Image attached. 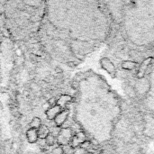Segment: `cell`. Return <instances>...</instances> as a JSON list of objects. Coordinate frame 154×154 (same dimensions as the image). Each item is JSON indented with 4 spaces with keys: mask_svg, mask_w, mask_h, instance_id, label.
<instances>
[{
    "mask_svg": "<svg viewBox=\"0 0 154 154\" xmlns=\"http://www.w3.org/2000/svg\"><path fill=\"white\" fill-rule=\"evenodd\" d=\"M26 137H27V141L30 143H35L38 141V139H39L38 138L37 130L30 128L27 131V133H26Z\"/></svg>",
    "mask_w": 154,
    "mask_h": 154,
    "instance_id": "7",
    "label": "cell"
},
{
    "mask_svg": "<svg viewBox=\"0 0 154 154\" xmlns=\"http://www.w3.org/2000/svg\"><path fill=\"white\" fill-rule=\"evenodd\" d=\"M45 140V143H46L48 146H52L54 144V142H55L56 139H55V136L53 135L52 133H50V134L47 136L46 138L44 139Z\"/></svg>",
    "mask_w": 154,
    "mask_h": 154,
    "instance_id": "12",
    "label": "cell"
},
{
    "mask_svg": "<svg viewBox=\"0 0 154 154\" xmlns=\"http://www.w3.org/2000/svg\"><path fill=\"white\" fill-rule=\"evenodd\" d=\"M71 100H72V97H71L69 95H61V96H60V98L58 99L56 105H59V106L62 109V108L64 107L68 102H70Z\"/></svg>",
    "mask_w": 154,
    "mask_h": 154,
    "instance_id": "8",
    "label": "cell"
},
{
    "mask_svg": "<svg viewBox=\"0 0 154 154\" xmlns=\"http://www.w3.org/2000/svg\"><path fill=\"white\" fill-rule=\"evenodd\" d=\"M70 142L72 147H76L77 145H81L84 142H86V135L83 133H78L71 138Z\"/></svg>",
    "mask_w": 154,
    "mask_h": 154,
    "instance_id": "5",
    "label": "cell"
},
{
    "mask_svg": "<svg viewBox=\"0 0 154 154\" xmlns=\"http://www.w3.org/2000/svg\"><path fill=\"white\" fill-rule=\"evenodd\" d=\"M151 60H152V58H147L145 59L142 62V64L140 66V69L138 71V74H137V77L139 78L142 77L145 75V73L147 72V68H148V66L151 64Z\"/></svg>",
    "mask_w": 154,
    "mask_h": 154,
    "instance_id": "4",
    "label": "cell"
},
{
    "mask_svg": "<svg viewBox=\"0 0 154 154\" xmlns=\"http://www.w3.org/2000/svg\"><path fill=\"white\" fill-rule=\"evenodd\" d=\"M37 133L39 139H45L50 134V130L45 124H42L37 129Z\"/></svg>",
    "mask_w": 154,
    "mask_h": 154,
    "instance_id": "9",
    "label": "cell"
},
{
    "mask_svg": "<svg viewBox=\"0 0 154 154\" xmlns=\"http://www.w3.org/2000/svg\"><path fill=\"white\" fill-rule=\"evenodd\" d=\"M59 142L62 143V145L68 144V142L71 141L72 135H71V131L69 129H62L60 133H59Z\"/></svg>",
    "mask_w": 154,
    "mask_h": 154,
    "instance_id": "2",
    "label": "cell"
},
{
    "mask_svg": "<svg viewBox=\"0 0 154 154\" xmlns=\"http://www.w3.org/2000/svg\"><path fill=\"white\" fill-rule=\"evenodd\" d=\"M137 65H138L137 62L133 61V60H123L121 63V67L125 70H133L136 68Z\"/></svg>",
    "mask_w": 154,
    "mask_h": 154,
    "instance_id": "10",
    "label": "cell"
},
{
    "mask_svg": "<svg viewBox=\"0 0 154 154\" xmlns=\"http://www.w3.org/2000/svg\"><path fill=\"white\" fill-rule=\"evenodd\" d=\"M100 66H101V68L105 70L107 72L108 74L110 75L113 78L116 77V68H115V66L114 64L113 63L110 59L108 58H102L100 60Z\"/></svg>",
    "mask_w": 154,
    "mask_h": 154,
    "instance_id": "1",
    "label": "cell"
},
{
    "mask_svg": "<svg viewBox=\"0 0 154 154\" xmlns=\"http://www.w3.org/2000/svg\"><path fill=\"white\" fill-rule=\"evenodd\" d=\"M68 114H69V110L68 109H64L55 117L54 122L57 124V126H61L62 124L65 123V121L67 120V118L68 116Z\"/></svg>",
    "mask_w": 154,
    "mask_h": 154,
    "instance_id": "3",
    "label": "cell"
},
{
    "mask_svg": "<svg viewBox=\"0 0 154 154\" xmlns=\"http://www.w3.org/2000/svg\"><path fill=\"white\" fill-rule=\"evenodd\" d=\"M62 111V109L59 105H55L54 106H52V107L49 108L48 110L46 111V115L47 117L49 118V119H51V120H54L55 119V117L58 115L60 112Z\"/></svg>",
    "mask_w": 154,
    "mask_h": 154,
    "instance_id": "6",
    "label": "cell"
},
{
    "mask_svg": "<svg viewBox=\"0 0 154 154\" xmlns=\"http://www.w3.org/2000/svg\"><path fill=\"white\" fill-rule=\"evenodd\" d=\"M51 154H64V151L62 147H57V148L53 149Z\"/></svg>",
    "mask_w": 154,
    "mask_h": 154,
    "instance_id": "13",
    "label": "cell"
},
{
    "mask_svg": "<svg viewBox=\"0 0 154 154\" xmlns=\"http://www.w3.org/2000/svg\"><path fill=\"white\" fill-rule=\"evenodd\" d=\"M30 124H31V128L37 130L38 128L42 125V121H41V119L39 117H34V119L31 121V123H30Z\"/></svg>",
    "mask_w": 154,
    "mask_h": 154,
    "instance_id": "11",
    "label": "cell"
}]
</instances>
